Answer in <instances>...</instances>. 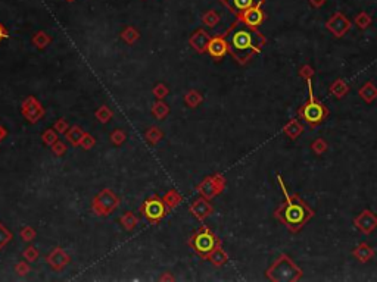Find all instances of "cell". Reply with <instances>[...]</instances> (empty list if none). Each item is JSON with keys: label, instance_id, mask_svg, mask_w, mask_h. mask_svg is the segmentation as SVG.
<instances>
[{"label": "cell", "instance_id": "cell-1", "mask_svg": "<svg viewBox=\"0 0 377 282\" xmlns=\"http://www.w3.org/2000/svg\"><path fill=\"white\" fill-rule=\"evenodd\" d=\"M229 53L235 57L237 63H248L252 57L261 53L265 39L255 30L243 24L242 21L236 22L229 33L226 34Z\"/></svg>", "mask_w": 377, "mask_h": 282}, {"label": "cell", "instance_id": "cell-2", "mask_svg": "<svg viewBox=\"0 0 377 282\" xmlns=\"http://www.w3.org/2000/svg\"><path fill=\"white\" fill-rule=\"evenodd\" d=\"M277 181H279V184L283 190V194H284L286 200L276 210L274 216H276V219L283 222V225H286L289 231L298 232L314 216V210H311L301 197H298L296 194H289L287 193V190H286V187L282 181V176L277 175Z\"/></svg>", "mask_w": 377, "mask_h": 282}, {"label": "cell", "instance_id": "cell-3", "mask_svg": "<svg viewBox=\"0 0 377 282\" xmlns=\"http://www.w3.org/2000/svg\"><path fill=\"white\" fill-rule=\"evenodd\" d=\"M188 245L191 247V250L199 254L200 257L206 259L208 254L211 251H214L217 247L221 245L220 238L208 228V226H200L196 232H193V235L188 240Z\"/></svg>", "mask_w": 377, "mask_h": 282}, {"label": "cell", "instance_id": "cell-4", "mask_svg": "<svg viewBox=\"0 0 377 282\" xmlns=\"http://www.w3.org/2000/svg\"><path fill=\"white\" fill-rule=\"evenodd\" d=\"M308 93L310 97L308 100L299 108L298 115L301 116V119H304L307 123H310L311 126H317L320 123H323L327 116H329V109L326 105L320 103L314 96H313V88H311V80L308 78Z\"/></svg>", "mask_w": 377, "mask_h": 282}, {"label": "cell", "instance_id": "cell-5", "mask_svg": "<svg viewBox=\"0 0 377 282\" xmlns=\"http://www.w3.org/2000/svg\"><path fill=\"white\" fill-rule=\"evenodd\" d=\"M267 277L271 281H296L302 277V271L296 268L289 256L282 254L267 271Z\"/></svg>", "mask_w": 377, "mask_h": 282}, {"label": "cell", "instance_id": "cell-6", "mask_svg": "<svg viewBox=\"0 0 377 282\" xmlns=\"http://www.w3.org/2000/svg\"><path fill=\"white\" fill-rule=\"evenodd\" d=\"M167 212H168V209H167L164 200L159 199L158 196L149 197V199L143 203V206H141V213H143L144 219L149 221L150 224H156V222H159L161 219H164L165 215H167Z\"/></svg>", "mask_w": 377, "mask_h": 282}, {"label": "cell", "instance_id": "cell-7", "mask_svg": "<svg viewBox=\"0 0 377 282\" xmlns=\"http://www.w3.org/2000/svg\"><path fill=\"white\" fill-rule=\"evenodd\" d=\"M226 187V179L221 175H214V176H208L206 179H203L199 185H197V191L200 193V196L203 199H212L215 196H218Z\"/></svg>", "mask_w": 377, "mask_h": 282}, {"label": "cell", "instance_id": "cell-8", "mask_svg": "<svg viewBox=\"0 0 377 282\" xmlns=\"http://www.w3.org/2000/svg\"><path fill=\"white\" fill-rule=\"evenodd\" d=\"M118 204L120 199L111 190H103L93 201V210L97 215H109Z\"/></svg>", "mask_w": 377, "mask_h": 282}, {"label": "cell", "instance_id": "cell-9", "mask_svg": "<svg viewBox=\"0 0 377 282\" xmlns=\"http://www.w3.org/2000/svg\"><path fill=\"white\" fill-rule=\"evenodd\" d=\"M22 115H24L31 123H36V122L40 121L42 116L45 115V109L42 108V105H40L34 97H28V99L22 103Z\"/></svg>", "mask_w": 377, "mask_h": 282}, {"label": "cell", "instance_id": "cell-10", "mask_svg": "<svg viewBox=\"0 0 377 282\" xmlns=\"http://www.w3.org/2000/svg\"><path fill=\"white\" fill-rule=\"evenodd\" d=\"M239 19L243 24H246L248 27L256 30V27H259L264 22V12L259 9V6H255V7H251V9L242 12L239 15Z\"/></svg>", "mask_w": 377, "mask_h": 282}, {"label": "cell", "instance_id": "cell-11", "mask_svg": "<svg viewBox=\"0 0 377 282\" xmlns=\"http://www.w3.org/2000/svg\"><path fill=\"white\" fill-rule=\"evenodd\" d=\"M349 21L342 15V13H336L334 16H331V19L327 21V28L336 36V37H342L348 30H349Z\"/></svg>", "mask_w": 377, "mask_h": 282}, {"label": "cell", "instance_id": "cell-12", "mask_svg": "<svg viewBox=\"0 0 377 282\" xmlns=\"http://www.w3.org/2000/svg\"><path fill=\"white\" fill-rule=\"evenodd\" d=\"M208 53L215 59H221L224 56L229 49H227V41H226V36H217L214 39H209L208 47H206Z\"/></svg>", "mask_w": 377, "mask_h": 282}, {"label": "cell", "instance_id": "cell-13", "mask_svg": "<svg viewBox=\"0 0 377 282\" xmlns=\"http://www.w3.org/2000/svg\"><path fill=\"white\" fill-rule=\"evenodd\" d=\"M355 226L363 231L364 234H370L372 231H375L377 228V216L370 212V210H364L357 219H355Z\"/></svg>", "mask_w": 377, "mask_h": 282}, {"label": "cell", "instance_id": "cell-14", "mask_svg": "<svg viewBox=\"0 0 377 282\" xmlns=\"http://www.w3.org/2000/svg\"><path fill=\"white\" fill-rule=\"evenodd\" d=\"M264 0H223V4L226 7H229L233 13H236L237 16L251 9V7H255V6H261Z\"/></svg>", "mask_w": 377, "mask_h": 282}, {"label": "cell", "instance_id": "cell-15", "mask_svg": "<svg viewBox=\"0 0 377 282\" xmlns=\"http://www.w3.org/2000/svg\"><path fill=\"white\" fill-rule=\"evenodd\" d=\"M190 212L194 218H197L199 221H203L212 213V206L205 199H197L190 206Z\"/></svg>", "mask_w": 377, "mask_h": 282}, {"label": "cell", "instance_id": "cell-16", "mask_svg": "<svg viewBox=\"0 0 377 282\" xmlns=\"http://www.w3.org/2000/svg\"><path fill=\"white\" fill-rule=\"evenodd\" d=\"M209 36L203 31V30H199V31H196L193 36H191V39H190V44H191V47L196 50V52H199V53H203L205 50H206V47H208V43H209Z\"/></svg>", "mask_w": 377, "mask_h": 282}, {"label": "cell", "instance_id": "cell-17", "mask_svg": "<svg viewBox=\"0 0 377 282\" xmlns=\"http://www.w3.org/2000/svg\"><path fill=\"white\" fill-rule=\"evenodd\" d=\"M47 262L56 269V271H61L63 266L69 262V257L63 253L62 248H55L50 256L47 257Z\"/></svg>", "mask_w": 377, "mask_h": 282}, {"label": "cell", "instance_id": "cell-18", "mask_svg": "<svg viewBox=\"0 0 377 282\" xmlns=\"http://www.w3.org/2000/svg\"><path fill=\"white\" fill-rule=\"evenodd\" d=\"M84 134H86V132H84L80 126H72L69 131H66L65 137H66V140L71 143L72 147H78V146L81 144V140H83Z\"/></svg>", "mask_w": 377, "mask_h": 282}, {"label": "cell", "instance_id": "cell-19", "mask_svg": "<svg viewBox=\"0 0 377 282\" xmlns=\"http://www.w3.org/2000/svg\"><path fill=\"white\" fill-rule=\"evenodd\" d=\"M354 256H355L358 260H361V262H369V260L375 256V251H373L372 247H369L366 242H363V244H360V245L354 250Z\"/></svg>", "mask_w": 377, "mask_h": 282}, {"label": "cell", "instance_id": "cell-20", "mask_svg": "<svg viewBox=\"0 0 377 282\" xmlns=\"http://www.w3.org/2000/svg\"><path fill=\"white\" fill-rule=\"evenodd\" d=\"M212 265H215V266H223L224 263H227V260H229V257H227V254L223 251V248L221 247H217L214 251H211L209 254H208V257H206Z\"/></svg>", "mask_w": 377, "mask_h": 282}, {"label": "cell", "instance_id": "cell-21", "mask_svg": "<svg viewBox=\"0 0 377 282\" xmlns=\"http://www.w3.org/2000/svg\"><path fill=\"white\" fill-rule=\"evenodd\" d=\"M360 96L366 102H373L377 97V88L373 85V82H366V85L360 90Z\"/></svg>", "mask_w": 377, "mask_h": 282}, {"label": "cell", "instance_id": "cell-22", "mask_svg": "<svg viewBox=\"0 0 377 282\" xmlns=\"http://www.w3.org/2000/svg\"><path fill=\"white\" fill-rule=\"evenodd\" d=\"M302 131H304V126H302L296 119L290 121V122L284 126V132H286L290 138H296L299 134H302Z\"/></svg>", "mask_w": 377, "mask_h": 282}, {"label": "cell", "instance_id": "cell-23", "mask_svg": "<svg viewBox=\"0 0 377 282\" xmlns=\"http://www.w3.org/2000/svg\"><path fill=\"white\" fill-rule=\"evenodd\" d=\"M330 91H331V94H334L336 97H343V96L349 91V87H348L342 80H337V81L333 82V85L330 87Z\"/></svg>", "mask_w": 377, "mask_h": 282}, {"label": "cell", "instance_id": "cell-24", "mask_svg": "<svg viewBox=\"0 0 377 282\" xmlns=\"http://www.w3.org/2000/svg\"><path fill=\"white\" fill-rule=\"evenodd\" d=\"M164 200V203H165V206H167V209H174L180 201H182V197L174 191V190H171L170 193H167L165 194V197L162 199Z\"/></svg>", "mask_w": 377, "mask_h": 282}, {"label": "cell", "instance_id": "cell-25", "mask_svg": "<svg viewBox=\"0 0 377 282\" xmlns=\"http://www.w3.org/2000/svg\"><path fill=\"white\" fill-rule=\"evenodd\" d=\"M220 21V16L215 10H209L203 15V24H206L208 27H215Z\"/></svg>", "mask_w": 377, "mask_h": 282}, {"label": "cell", "instance_id": "cell-26", "mask_svg": "<svg viewBox=\"0 0 377 282\" xmlns=\"http://www.w3.org/2000/svg\"><path fill=\"white\" fill-rule=\"evenodd\" d=\"M121 224L124 225L127 231H131L134 226L137 225V218L131 213V212H127L126 215L121 218Z\"/></svg>", "mask_w": 377, "mask_h": 282}, {"label": "cell", "instance_id": "cell-27", "mask_svg": "<svg viewBox=\"0 0 377 282\" xmlns=\"http://www.w3.org/2000/svg\"><path fill=\"white\" fill-rule=\"evenodd\" d=\"M10 238H12V234L3 226V224H0V250L10 241Z\"/></svg>", "mask_w": 377, "mask_h": 282}, {"label": "cell", "instance_id": "cell-28", "mask_svg": "<svg viewBox=\"0 0 377 282\" xmlns=\"http://www.w3.org/2000/svg\"><path fill=\"white\" fill-rule=\"evenodd\" d=\"M96 116L99 118V121H100V122H103V123H105V122H108V121L112 118V112H111L106 106H102V108L96 112Z\"/></svg>", "mask_w": 377, "mask_h": 282}, {"label": "cell", "instance_id": "cell-29", "mask_svg": "<svg viewBox=\"0 0 377 282\" xmlns=\"http://www.w3.org/2000/svg\"><path fill=\"white\" fill-rule=\"evenodd\" d=\"M355 22H357V25L360 27V28H367L369 25H370V22H372V19H370V16L366 13V12H363L360 16H357V19H355Z\"/></svg>", "mask_w": 377, "mask_h": 282}, {"label": "cell", "instance_id": "cell-30", "mask_svg": "<svg viewBox=\"0 0 377 282\" xmlns=\"http://www.w3.org/2000/svg\"><path fill=\"white\" fill-rule=\"evenodd\" d=\"M161 135H162V134H161L156 128H152V129H149V132L146 134V138H147L152 144H155V143L161 138Z\"/></svg>", "mask_w": 377, "mask_h": 282}, {"label": "cell", "instance_id": "cell-31", "mask_svg": "<svg viewBox=\"0 0 377 282\" xmlns=\"http://www.w3.org/2000/svg\"><path fill=\"white\" fill-rule=\"evenodd\" d=\"M24 257H25L28 262H34V260L39 257V253H37V250H36L34 247H28V248L24 251Z\"/></svg>", "mask_w": 377, "mask_h": 282}, {"label": "cell", "instance_id": "cell-32", "mask_svg": "<svg viewBox=\"0 0 377 282\" xmlns=\"http://www.w3.org/2000/svg\"><path fill=\"white\" fill-rule=\"evenodd\" d=\"M123 39L126 40L127 43L131 44V43H134L137 40V33L133 28H128L126 33H123Z\"/></svg>", "mask_w": 377, "mask_h": 282}, {"label": "cell", "instance_id": "cell-33", "mask_svg": "<svg viewBox=\"0 0 377 282\" xmlns=\"http://www.w3.org/2000/svg\"><path fill=\"white\" fill-rule=\"evenodd\" d=\"M42 138H43V141H45L46 144H53V143L56 141V134H55V131L49 129V131H46V132L42 135Z\"/></svg>", "mask_w": 377, "mask_h": 282}, {"label": "cell", "instance_id": "cell-34", "mask_svg": "<svg viewBox=\"0 0 377 282\" xmlns=\"http://www.w3.org/2000/svg\"><path fill=\"white\" fill-rule=\"evenodd\" d=\"M52 149H53V152H55L58 156H62L63 153L66 152V146L63 144L62 141H58V140L52 144Z\"/></svg>", "mask_w": 377, "mask_h": 282}, {"label": "cell", "instance_id": "cell-35", "mask_svg": "<svg viewBox=\"0 0 377 282\" xmlns=\"http://www.w3.org/2000/svg\"><path fill=\"white\" fill-rule=\"evenodd\" d=\"M94 138L93 137H90V135H87V134H84V137H83V140H81V144L80 146H83L84 149H92L93 146H94Z\"/></svg>", "mask_w": 377, "mask_h": 282}, {"label": "cell", "instance_id": "cell-36", "mask_svg": "<svg viewBox=\"0 0 377 282\" xmlns=\"http://www.w3.org/2000/svg\"><path fill=\"white\" fill-rule=\"evenodd\" d=\"M21 237H22V240H24V241H31V240L36 237V232H34L31 228H28V226H27V228H24V229L21 231Z\"/></svg>", "mask_w": 377, "mask_h": 282}, {"label": "cell", "instance_id": "cell-37", "mask_svg": "<svg viewBox=\"0 0 377 282\" xmlns=\"http://www.w3.org/2000/svg\"><path fill=\"white\" fill-rule=\"evenodd\" d=\"M326 149H327V144H326L324 140H317L314 144H313V150H314L317 155H321Z\"/></svg>", "mask_w": 377, "mask_h": 282}, {"label": "cell", "instance_id": "cell-38", "mask_svg": "<svg viewBox=\"0 0 377 282\" xmlns=\"http://www.w3.org/2000/svg\"><path fill=\"white\" fill-rule=\"evenodd\" d=\"M111 138H112V141H114L115 144H121V143L126 140V134H124L121 129H117V131L111 135Z\"/></svg>", "mask_w": 377, "mask_h": 282}, {"label": "cell", "instance_id": "cell-39", "mask_svg": "<svg viewBox=\"0 0 377 282\" xmlns=\"http://www.w3.org/2000/svg\"><path fill=\"white\" fill-rule=\"evenodd\" d=\"M167 112H168V108H167L164 103H156L155 108H153V113H155L158 118H162Z\"/></svg>", "mask_w": 377, "mask_h": 282}, {"label": "cell", "instance_id": "cell-40", "mask_svg": "<svg viewBox=\"0 0 377 282\" xmlns=\"http://www.w3.org/2000/svg\"><path fill=\"white\" fill-rule=\"evenodd\" d=\"M153 91H155L156 97H159V99H161V97H164V96L167 94V88H165L164 85H159V87H156Z\"/></svg>", "mask_w": 377, "mask_h": 282}, {"label": "cell", "instance_id": "cell-41", "mask_svg": "<svg viewBox=\"0 0 377 282\" xmlns=\"http://www.w3.org/2000/svg\"><path fill=\"white\" fill-rule=\"evenodd\" d=\"M16 271H18V274L19 275H25V274H28V266L27 265H24V263H19L18 266H16Z\"/></svg>", "mask_w": 377, "mask_h": 282}, {"label": "cell", "instance_id": "cell-42", "mask_svg": "<svg viewBox=\"0 0 377 282\" xmlns=\"http://www.w3.org/2000/svg\"><path fill=\"white\" fill-rule=\"evenodd\" d=\"M55 128H56V129H58L59 132H65V131H66V122H65L63 119H61L59 122H56Z\"/></svg>", "mask_w": 377, "mask_h": 282}, {"label": "cell", "instance_id": "cell-43", "mask_svg": "<svg viewBox=\"0 0 377 282\" xmlns=\"http://www.w3.org/2000/svg\"><path fill=\"white\" fill-rule=\"evenodd\" d=\"M4 39H9V34L6 31V28L3 27V24H0V41L4 40Z\"/></svg>", "mask_w": 377, "mask_h": 282}, {"label": "cell", "instance_id": "cell-44", "mask_svg": "<svg viewBox=\"0 0 377 282\" xmlns=\"http://www.w3.org/2000/svg\"><path fill=\"white\" fill-rule=\"evenodd\" d=\"M6 134H7V132H6V129H4V128H3L1 125H0V141H1V140H3V138L6 137Z\"/></svg>", "mask_w": 377, "mask_h": 282}, {"label": "cell", "instance_id": "cell-45", "mask_svg": "<svg viewBox=\"0 0 377 282\" xmlns=\"http://www.w3.org/2000/svg\"><path fill=\"white\" fill-rule=\"evenodd\" d=\"M323 1H324V0H311V3H313L314 6H320V4H323Z\"/></svg>", "mask_w": 377, "mask_h": 282}]
</instances>
